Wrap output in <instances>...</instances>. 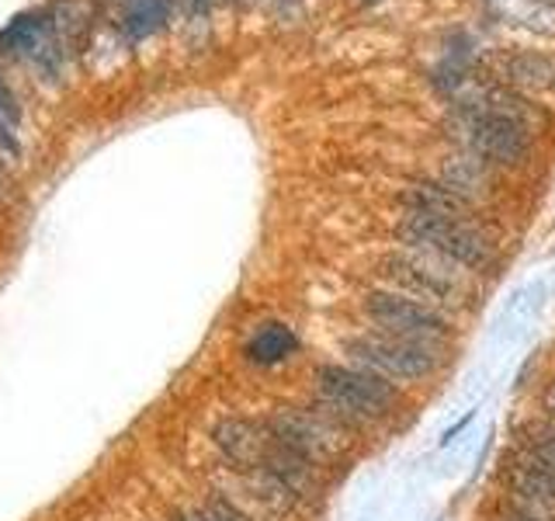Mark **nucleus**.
<instances>
[{
  "instance_id": "f3484780",
  "label": "nucleus",
  "mask_w": 555,
  "mask_h": 521,
  "mask_svg": "<svg viewBox=\"0 0 555 521\" xmlns=\"http://www.w3.org/2000/svg\"><path fill=\"white\" fill-rule=\"evenodd\" d=\"M542 404H545V410L555 417V379L548 382V390H545V396H542Z\"/></svg>"
},
{
  "instance_id": "423d86ee",
  "label": "nucleus",
  "mask_w": 555,
  "mask_h": 521,
  "mask_svg": "<svg viewBox=\"0 0 555 521\" xmlns=\"http://www.w3.org/2000/svg\"><path fill=\"white\" fill-rule=\"evenodd\" d=\"M347 355L358 365V369H369L382 379H424L434 372V352L421 344L399 341L389 334H364L347 341Z\"/></svg>"
},
{
  "instance_id": "f03ea898",
  "label": "nucleus",
  "mask_w": 555,
  "mask_h": 521,
  "mask_svg": "<svg viewBox=\"0 0 555 521\" xmlns=\"http://www.w3.org/2000/svg\"><path fill=\"white\" fill-rule=\"evenodd\" d=\"M317 390L330 410H337L344 421H369V417H386L396 407V390L389 379H382L358 365H323L317 369Z\"/></svg>"
},
{
  "instance_id": "f257e3e1",
  "label": "nucleus",
  "mask_w": 555,
  "mask_h": 521,
  "mask_svg": "<svg viewBox=\"0 0 555 521\" xmlns=\"http://www.w3.org/2000/svg\"><path fill=\"white\" fill-rule=\"evenodd\" d=\"M455 136L459 143L476 153L486 164H503V167H517L531 150V132L528 122L514 115V112H500V109H459L455 115Z\"/></svg>"
},
{
  "instance_id": "a211bd4d",
  "label": "nucleus",
  "mask_w": 555,
  "mask_h": 521,
  "mask_svg": "<svg viewBox=\"0 0 555 521\" xmlns=\"http://www.w3.org/2000/svg\"><path fill=\"white\" fill-rule=\"evenodd\" d=\"M167 521H184V514H170Z\"/></svg>"
},
{
  "instance_id": "6e6552de",
  "label": "nucleus",
  "mask_w": 555,
  "mask_h": 521,
  "mask_svg": "<svg viewBox=\"0 0 555 521\" xmlns=\"http://www.w3.org/2000/svg\"><path fill=\"white\" fill-rule=\"evenodd\" d=\"M378 278L389 285V292L396 295H406V300L413 303H424L430 309H438V306H448L451 300H455V285H448L441 282L438 275L427 271L421 260H413L406 251H399V254H389V257H382L378 260Z\"/></svg>"
},
{
  "instance_id": "7ed1b4c3",
  "label": "nucleus",
  "mask_w": 555,
  "mask_h": 521,
  "mask_svg": "<svg viewBox=\"0 0 555 521\" xmlns=\"http://www.w3.org/2000/svg\"><path fill=\"white\" fill-rule=\"evenodd\" d=\"M396 233L403 243H416V247H430L444 257H451L462 268L482 271L493 265V247L482 233H476L468 223H451V219H434L421 213H406L399 219Z\"/></svg>"
},
{
  "instance_id": "1a4fd4ad",
  "label": "nucleus",
  "mask_w": 555,
  "mask_h": 521,
  "mask_svg": "<svg viewBox=\"0 0 555 521\" xmlns=\"http://www.w3.org/2000/svg\"><path fill=\"white\" fill-rule=\"evenodd\" d=\"M212 442L225 459L240 469H260L268 459V452L274 448V434L264 424L247 421V417H225L222 424H216Z\"/></svg>"
},
{
  "instance_id": "20e7f679",
  "label": "nucleus",
  "mask_w": 555,
  "mask_h": 521,
  "mask_svg": "<svg viewBox=\"0 0 555 521\" xmlns=\"http://www.w3.org/2000/svg\"><path fill=\"white\" fill-rule=\"evenodd\" d=\"M364 313H369V320L378 327V334L421 344L427 352H434V347H441L448 341V320L438 309L413 303L406 295H396L389 289L364 295Z\"/></svg>"
},
{
  "instance_id": "ddd939ff",
  "label": "nucleus",
  "mask_w": 555,
  "mask_h": 521,
  "mask_svg": "<svg viewBox=\"0 0 555 521\" xmlns=\"http://www.w3.org/2000/svg\"><path fill=\"white\" fill-rule=\"evenodd\" d=\"M441 185H448L451 191H459L462 199L473 202L476 191L490 185V164L465 150V156H455V161H448L441 167Z\"/></svg>"
},
{
  "instance_id": "4468645a",
  "label": "nucleus",
  "mask_w": 555,
  "mask_h": 521,
  "mask_svg": "<svg viewBox=\"0 0 555 521\" xmlns=\"http://www.w3.org/2000/svg\"><path fill=\"white\" fill-rule=\"evenodd\" d=\"M17 122H22V109H17L14 94L0 84V150L14 153L17 150Z\"/></svg>"
},
{
  "instance_id": "6ab92c4d",
  "label": "nucleus",
  "mask_w": 555,
  "mask_h": 521,
  "mask_svg": "<svg viewBox=\"0 0 555 521\" xmlns=\"http://www.w3.org/2000/svg\"><path fill=\"white\" fill-rule=\"evenodd\" d=\"M361 4H375V0H361Z\"/></svg>"
},
{
  "instance_id": "dca6fc26",
  "label": "nucleus",
  "mask_w": 555,
  "mask_h": 521,
  "mask_svg": "<svg viewBox=\"0 0 555 521\" xmlns=\"http://www.w3.org/2000/svg\"><path fill=\"white\" fill-rule=\"evenodd\" d=\"M531 459L542 462L548 473H555V431L538 434V439L531 442Z\"/></svg>"
},
{
  "instance_id": "2eb2a0df",
  "label": "nucleus",
  "mask_w": 555,
  "mask_h": 521,
  "mask_svg": "<svg viewBox=\"0 0 555 521\" xmlns=\"http://www.w3.org/2000/svg\"><path fill=\"white\" fill-rule=\"evenodd\" d=\"M181 514H184V521H254L240 508H233L225 497H208L205 504H198V508H188Z\"/></svg>"
},
{
  "instance_id": "f8f14e48",
  "label": "nucleus",
  "mask_w": 555,
  "mask_h": 521,
  "mask_svg": "<svg viewBox=\"0 0 555 521\" xmlns=\"http://www.w3.org/2000/svg\"><path fill=\"white\" fill-rule=\"evenodd\" d=\"M299 352V338L288 323H264L247 341V358L254 365H282Z\"/></svg>"
},
{
  "instance_id": "39448f33",
  "label": "nucleus",
  "mask_w": 555,
  "mask_h": 521,
  "mask_svg": "<svg viewBox=\"0 0 555 521\" xmlns=\"http://www.w3.org/2000/svg\"><path fill=\"white\" fill-rule=\"evenodd\" d=\"M268 428L278 442L295 448L317 466L337 459L347 448V428L340 424V417H330L317 407H278L268 417Z\"/></svg>"
},
{
  "instance_id": "0eeeda50",
  "label": "nucleus",
  "mask_w": 555,
  "mask_h": 521,
  "mask_svg": "<svg viewBox=\"0 0 555 521\" xmlns=\"http://www.w3.org/2000/svg\"><path fill=\"white\" fill-rule=\"evenodd\" d=\"M219 497H225L233 508H240L254 521L282 518L295 504V494L274 473H268V469H240V466L230 469V483H225V491Z\"/></svg>"
},
{
  "instance_id": "9d476101",
  "label": "nucleus",
  "mask_w": 555,
  "mask_h": 521,
  "mask_svg": "<svg viewBox=\"0 0 555 521\" xmlns=\"http://www.w3.org/2000/svg\"><path fill=\"white\" fill-rule=\"evenodd\" d=\"M399 205H403L406 213L451 219V223H468V216H473V202L462 199L459 191H451L441 181H413V185H406V191L399 195Z\"/></svg>"
},
{
  "instance_id": "9b49d317",
  "label": "nucleus",
  "mask_w": 555,
  "mask_h": 521,
  "mask_svg": "<svg viewBox=\"0 0 555 521\" xmlns=\"http://www.w3.org/2000/svg\"><path fill=\"white\" fill-rule=\"evenodd\" d=\"M496 74L507 87H520V91H552L555 60L545 56V52H534V49H517L500 60Z\"/></svg>"
}]
</instances>
